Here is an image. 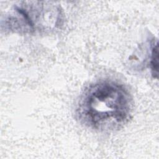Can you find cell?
I'll use <instances>...</instances> for the list:
<instances>
[{"label":"cell","mask_w":159,"mask_h":159,"mask_svg":"<svg viewBox=\"0 0 159 159\" xmlns=\"http://www.w3.org/2000/svg\"><path fill=\"white\" fill-rule=\"evenodd\" d=\"M134 106L125 86L105 80L91 84L81 93L76 107V116L85 127L98 132H112L129 120Z\"/></svg>","instance_id":"obj_1"},{"label":"cell","mask_w":159,"mask_h":159,"mask_svg":"<svg viewBox=\"0 0 159 159\" xmlns=\"http://www.w3.org/2000/svg\"><path fill=\"white\" fill-rule=\"evenodd\" d=\"M158 42L153 41L151 46L150 56V67L152 75L154 78L158 76Z\"/></svg>","instance_id":"obj_2"}]
</instances>
